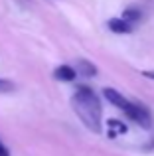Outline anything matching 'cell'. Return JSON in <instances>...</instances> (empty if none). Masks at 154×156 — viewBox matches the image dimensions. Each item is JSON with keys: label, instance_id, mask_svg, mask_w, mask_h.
Wrapping results in <instances>:
<instances>
[{"label": "cell", "instance_id": "cell-1", "mask_svg": "<svg viewBox=\"0 0 154 156\" xmlns=\"http://www.w3.org/2000/svg\"><path fill=\"white\" fill-rule=\"evenodd\" d=\"M71 107L79 121L91 133H101V101L89 87H77L71 97Z\"/></svg>", "mask_w": 154, "mask_h": 156}, {"label": "cell", "instance_id": "cell-3", "mask_svg": "<svg viewBox=\"0 0 154 156\" xmlns=\"http://www.w3.org/2000/svg\"><path fill=\"white\" fill-rule=\"evenodd\" d=\"M103 95H105V99H107L109 103H113L115 107H119V109H123V111L128 107V103H131V101H127L119 91H117V89H113V87H105Z\"/></svg>", "mask_w": 154, "mask_h": 156}, {"label": "cell", "instance_id": "cell-2", "mask_svg": "<svg viewBox=\"0 0 154 156\" xmlns=\"http://www.w3.org/2000/svg\"><path fill=\"white\" fill-rule=\"evenodd\" d=\"M124 113H127V117L131 119V121H135L136 125H140L142 129H150L152 119H150V113H148L144 107L135 105V103H128V107L124 109Z\"/></svg>", "mask_w": 154, "mask_h": 156}, {"label": "cell", "instance_id": "cell-8", "mask_svg": "<svg viewBox=\"0 0 154 156\" xmlns=\"http://www.w3.org/2000/svg\"><path fill=\"white\" fill-rule=\"evenodd\" d=\"M109 126H111V136H115L117 133H127V126L123 125V122L121 121H115V119H113V121H109Z\"/></svg>", "mask_w": 154, "mask_h": 156}, {"label": "cell", "instance_id": "cell-9", "mask_svg": "<svg viewBox=\"0 0 154 156\" xmlns=\"http://www.w3.org/2000/svg\"><path fill=\"white\" fill-rule=\"evenodd\" d=\"M14 87H16V85L12 83V81L0 79V93H10V91H14Z\"/></svg>", "mask_w": 154, "mask_h": 156}, {"label": "cell", "instance_id": "cell-10", "mask_svg": "<svg viewBox=\"0 0 154 156\" xmlns=\"http://www.w3.org/2000/svg\"><path fill=\"white\" fill-rule=\"evenodd\" d=\"M0 156H10V150H8L2 142H0Z\"/></svg>", "mask_w": 154, "mask_h": 156}, {"label": "cell", "instance_id": "cell-6", "mask_svg": "<svg viewBox=\"0 0 154 156\" xmlns=\"http://www.w3.org/2000/svg\"><path fill=\"white\" fill-rule=\"evenodd\" d=\"M77 71L85 77H95L97 75V67L91 63L89 59H79L77 61Z\"/></svg>", "mask_w": 154, "mask_h": 156}, {"label": "cell", "instance_id": "cell-11", "mask_svg": "<svg viewBox=\"0 0 154 156\" xmlns=\"http://www.w3.org/2000/svg\"><path fill=\"white\" fill-rule=\"evenodd\" d=\"M144 77H148V79H154V71H142Z\"/></svg>", "mask_w": 154, "mask_h": 156}, {"label": "cell", "instance_id": "cell-5", "mask_svg": "<svg viewBox=\"0 0 154 156\" xmlns=\"http://www.w3.org/2000/svg\"><path fill=\"white\" fill-rule=\"evenodd\" d=\"M107 26H109V30L115 32V34H131L132 32V24L127 22L124 18H111Z\"/></svg>", "mask_w": 154, "mask_h": 156}, {"label": "cell", "instance_id": "cell-4", "mask_svg": "<svg viewBox=\"0 0 154 156\" xmlns=\"http://www.w3.org/2000/svg\"><path fill=\"white\" fill-rule=\"evenodd\" d=\"M54 77L58 81H65V83H69V81H75L77 69H73L71 65H58V67L54 69Z\"/></svg>", "mask_w": 154, "mask_h": 156}, {"label": "cell", "instance_id": "cell-7", "mask_svg": "<svg viewBox=\"0 0 154 156\" xmlns=\"http://www.w3.org/2000/svg\"><path fill=\"white\" fill-rule=\"evenodd\" d=\"M123 18L135 26L136 22H140V18H142V12H140L138 8H127V10L123 12Z\"/></svg>", "mask_w": 154, "mask_h": 156}]
</instances>
